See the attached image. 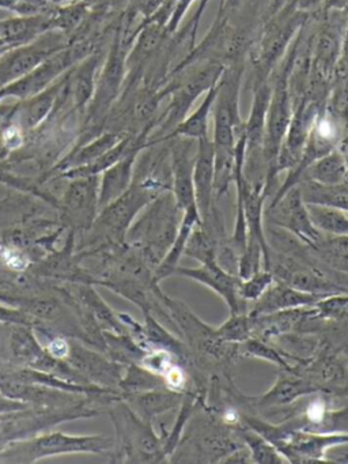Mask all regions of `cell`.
Segmentation results:
<instances>
[{
    "instance_id": "obj_1",
    "label": "cell",
    "mask_w": 348,
    "mask_h": 464,
    "mask_svg": "<svg viewBox=\"0 0 348 464\" xmlns=\"http://www.w3.org/2000/svg\"><path fill=\"white\" fill-rule=\"evenodd\" d=\"M181 219V208L171 191L162 192L136 217L125 236V243L155 270L173 246Z\"/></svg>"
},
{
    "instance_id": "obj_2",
    "label": "cell",
    "mask_w": 348,
    "mask_h": 464,
    "mask_svg": "<svg viewBox=\"0 0 348 464\" xmlns=\"http://www.w3.org/2000/svg\"><path fill=\"white\" fill-rule=\"evenodd\" d=\"M237 426L228 425L198 403L170 461L222 463L234 450L245 447L237 433Z\"/></svg>"
},
{
    "instance_id": "obj_3",
    "label": "cell",
    "mask_w": 348,
    "mask_h": 464,
    "mask_svg": "<svg viewBox=\"0 0 348 464\" xmlns=\"http://www.w3.org/2000/svg\"><path fill=\"white\" fill-rule=\"evenodd\" d=\"M309 18V14L299 12L290 0L274 17L264 21L247 51L253 72V88L268 82L272 72L279 66Z\"/></svg>"
},
{
    "instance_id": "obj_4",
    "label": "cell",
    "mask_w": 348,
    "mask_h": 464,
    "mask_svg": "<svg viewBox=\"0 0 348 464\" xmlns=\"http://www.w3.org/2000/svg\"><path fill=\"white\" fill-rule=\"evenodd\" d=\"M111 404L108 412L116 429L114 459L127 463H168L162 437L154 430L152 423L141 420L122 399Z\"/></svg>"
},
{
    "instance_id": "obj_5",
    "label": "cell",
    "mask_w": 348,
    "mask_h": 464,
    "mask_svg": "<svg viewBox=\"0 0 348 464\" xmlns=\"http://www.w3.org/2000/svg\"><path fill=\"white\" fill-rule=\"evenodd\" d=\"M246 62L226 64L212 105V145L215 154H234L237 140L245 129L239 110Z\"/></svg>"
},
{
    "instance_id": "obj_6",
    "label": "cell",
    "mask_w": 348,
    "mask_h": 464,
    "mask_svg": "<svg viewBox=\"0 0 348 464\" xmlns=\"http://www.w3.org/2000/svg\"><path fill=\"white\" fill-rule=\"evenodd\" d=\"M114 440L105 436H70V434H44L21 441H13L3 448L0 459L13 463H34L41 459L67 453H100L113 450Z\"/></svg>"
},
{
    "instance_id": "obj_7",
    "label": "cell",
    "mask_w": 348,
    "mask_h": 464,
    "mask_svg": "<svg viewBox=\"0 0 348 464\" xmlns=\"http://www.w3.org/2000/svg\"><path fill=\"white\" fill-rule=\"evenodd\" d=\"M264 222L290 233L310 248H314L323 237L310 219L299 184L285 191L279 199L266 203Z\"/></svg>"
},
{
    "instance_id": "obj_8",
    "label": "cell",
    "mask_w": 348,
    "mask_h": 464,
    "mask_svg": "<svg viewBox=\"0 0 348 464\" xmlns=\"http://www.w3.org/2000/svg\"><path fill=\"white\" fill-rule=\"evenodd\" d=\"M154 198L157 197L149 189L132 183L121 197L101 210L97 227L109 246L125 243L130 225Z\"/></svg>"
},
{
    "instance_id": "obj_9",
    "label": "cell",
    "mask_w": 348,
    "mask_h": 464,
    "mask_svg": "<svg viewBox=\"0 0 348 464\" xmlns=\"http://www.w3.org/2000/svg\"><path fill=\"white\" fill-rule=\"evenodd\" d=\"M64 362L90 384L120 392V380L127 366L102 357L100 353L92 352L75 342H70V354Z\"/></svg>"
},
{
    "instance_id": "obj_10",
    "label": "cell",
    "mask_w": 348,
    "mask_h": 464,
    "mask_svg": "<svg viewBox=\"0 0 348 464\" xmlns=\"http://www.w3.org/2000/svg\"><path fill=\"white\" fill-rule=\"evenodd\" d=\"M173 276H182V278L192 279L203 286L219 295L226 305L228 306L230 314H241L247 312L246 301L242 300L239 295V285L241 278L236 274L228 273L225 268L220 267L218 263L212 265H200L198 267H179L174 271Z\"/></svg>"
},
{
    "instance_id": "obj_11",
    "label": "cell",
    "mask_w": 348,
    "mask_h": 464,
    "mask_svg": "<svg viewBox=\"0 0 348 464\" xmlns=\"http://www.w3.org/2000/svg\"><path fill=\"white\" fill-rule=\"evenodd\" d=\"M170 149L171 194L181 211L196 206L193 188V167H195L198 142L188 138H169Z\"/></svg>"
},
{
    "instance_id": "obj_12",
    "label": "cell",
    "mask_w": 348,
    "mask_h": 464,
    "mask_svg": "<svg viewBox=\"0 0 348 464\" xmlns=\"http://www.w3.org/2000/svg\"><path fill=\"white\" fill-rule=\"evenodd\" d=\"M215 165L214 145L211 137L198 140L195 167H193V188L195 202L200 219L207 218L218 205L214 191Z\"/></svg>"
},
{
    "instance_id": "obj_13",
    "label": "cell",
    "mask_w": 348,
    "mask_h": 464,
    "mask_svg": "<svg viewBox=\"0 0 348 464\" xmlns=\"http://www.w3.org/2000/svg\"><path fill=\"white\" fill-rule=\"evenodd\" d=\"M150 145L149 140H141L127 156L122 157L116 164L103 170L102 183L98 189V208L102 210L109 203L121 197L133 180V170L139 153Z\"/></svg>"
},
{
    "instance_id": "obj_14",
    "label": "cell",
    "mask_w": 348,
    "mask_h": 464,
    "mask_svg": "<svg viewBox=\"0 0 348 464\" xmlns=\"http://www.w3.org/2000/svg\"><path fill=\"white\" fill-rule=\"evenodd\" d=\"M320 300L321 298L317 295L294 289L285 282L275 279L268 290L253 303L247 314L249 316H261V314H275V312L287 311V309L313 306Z\"/></svg>"
},
{
    "instance_id": "obj_15",
    "label": "cell",
    "mask_w": 348,
    "mask_h": 464,
    "mask_svg": "<svg viewBox=\"0 0 348 464\" xmlns=\"http://www.w3.org/2000/svg\"><path fill=\"white\" fill-rule=\"evenodd\" d=\"M184 393L176 392L169 388L141 391V392L122 395V401L147 422H154L160 415L168 414L179 409Z\"/></svg>"
},
{
    "instance_id": "obj_16",
    "label": "cell",
    "mask_w": 348,
    "mask_h": 464,
    "mask_svg": "<svg viewBox=\"0 0 348 464\" xmlns=\"http://www.w3.org/2000/svg\"><path fill=\"white\" fill-rule=\"evenodd\" d=\"M64 208L73 222L89 227L100 208L97 179L94 176H87L71 184L64 195Z\"/></svg>"
},
{
    "instance_id": "obj_17",
    "label": "cell",
    "mask_w": 348,
    "mask_h": 464,
    "mask_svg": "<svg viewBox=\"0 0 348 464\" xmlns=\"http://www.w3.org/2000/svg\"><path fill=\"white\" fill-rule=\"evenodd\" d=\"M200 221V216H198L196 206L182 211L181 225H179L176 240H174L173 246H170L165 257L160 260V265L155 267L154 279L157 284H160L163 279L169 278V276H173L174 271L179 266V260L184 256L188 240H189L196 225Z\"/></svg>"
},
{
    "instance_id": "obj_18",
    "label": "cell",
    "mask_w": 348,
    "mask_h": 464,
    "mask_svg": "<svg viewBox=\"0 0 348 464\" xmlns=\"http://www.w3.org/2000/svg\"><path fill=\"white\" fill-rule=\"evenodd\" d=\"M215 94H217V86L209 89L204 94L198 108L195 111H190L189 115L176 127L169 138L182 137L196 140V142L209 138V121H211Z\"/></svg>"
},
{
    "instance_id": "obj_19",
    "label": "cell",
    "mask_w": 348,
    "mask_h": 464,
    "mask_svg": "<svg viewBox=\"0 0 348 464\" xmlns=\"http://www.w3.org/2000/svg\"><path fill=\"white\" fill-rule=\"evenodd\" d=\"M304 180L313 181L321 186H336V184L347 181V164H345L342 151L339 149H334L331 153L325 154L317 161L313 162L304 172L302 181Z\"/></svg>"
},
{
    "instance_id": "obj_20",
    "label": "cell",
    "mask_w": 348,
    "mask_h": 464,
    "mask_svg": "<svg viewBox=\"0 0 348 464\" xmlns=\"http://www.w3.org/2000/svg\"><path fill=\"white\" fill-rule=\"evenodd\" d=\"M299 187L307 205L329 206L348 213V180L336 186H321L304 180L299 183Z\"/></svg>"
},
{
    "instance_id": "obj_21",
    "label": "cell",
    "mask_w": 348,
    "mask_h": 464,
    "mask_svg": "<svg viewBox=\"0 0 348 464\" xmlns=\"http://www.w3.org/2000/svg\"><path fill=\"white\" fill-rule=\"evenodd\" d=\"M237 433L250 453V461L256 464H285V456L263 434L249 428L245 423L237 426Z\"/></svg>"
},
{
    "instance_id": "obj_22",
    "label": "cell",
    "mask_w": 348,
    "mask_h": 464,
    "mask_svg": "<svg viewBox=\"0 0 348 464\" xmlns=\"http://www.w3.org/2000/svg\"><path fill=\"white\" fill-rule=\"evenodd\" d=\"M312 249L318 262L339 273L348 274V235H323L317 246Z\"/></svg>"
},
{
    "instance_id": "obj_23",
    "label": "cell",
    "mask_w": 348,
    "mask_h": 464,
    "mask_svg": "<svg viewBox=\"0 0 348 464\" xmlns=\"http://www.w3.org/2000/svg\"><path fill=\"white\" fill-rule=\"evenodd\" d=\"M307 211L313 225L321 235H348V213L345 211L321 205H307Z\"/></svg>"
},
{
    "instance_id": "obj_24",
    "label": "cell",
    "mask_w": 348,
    "mask_h": 464,
    "mask_svg": "<svg viewBox=\"0 0 348 464\" xmlns=\"http://www.w3.org/2000/svg\"><path fill=\"white\" fill-rule=\"evenodd\" d=\"M157 388H166L162 377L152 372L147 371L139 363H130L125 368L124 374L120 380V395L127 393L141 392V391L157 390Z\"/></svg>"
},
{
    "instance_id": "obj_25",
    "label": "cell",
    "mask_w": 348,
    "mask_h": 464,
    "mask_svg": "<svg viewBox=\"0 0 348 464\" xmlns=\"http://www.w3.org/2000/svg\"><path fill=\"white\" fill-rule=\"evenodd\" d=\"M51 21L44 17L18 18L0 24V36L7 42L19 43L32 39L40 32L45 31Z\"/></svg>"
},
{
    "instance_id": "obj_26",
    "label": "cell",
    "mask_w": 348,
    "mask_h": 464,
    "mask_svg": "<svg viewBox=\"0 0 348 464\" xmlns=\"http://www.w3.org/2000/svg\"><path fill=\"white\" fill-rule=\"evenodd\" d=\"M215 331L223 341L231 342V343H244L253 336L249 314L247 312L230 314L223 324L215 327Z\"/></svg>"
},
{
    "instance_id": "obj_27",
    "label": "cell",
    "mask_w": 348,
    "mask_h": 464,
    "mask_svg": "<svg viewBox=\"0 0 348 464\" xmlns=\"http://www.w3.org/2000/svg\"><path fill=\"white\" fill-rule=\"evenodd\" d=\"M274 281V274L266 268H261L247 278L241 279L239 295H241L242 300L246 301V303H255L268 290Z\"/></svg>"
},
{
    "instance_id": "obj_28",
    "label": "cell",
    "mask_w": 348,
    "mask_h": 464,
    "mask_svg": "<svg viewBox=\"0 0 348 464\" xmlns=\"http://www.w3.org/2000/svg\"><path fill=\"white\" fill-rule=\"evenodd\" d=\"M22 306H24V312L30 316H34V319L38 320H45V322L56 319L62 312V305L56 300L44 297V295L43 297L24 298L22 300Z\"/></svg>"
},
{
    "instance_id": "obj_29",
    "label": "cell",
    "mask_w": 348,
    "mask_h": 464,
    "mask_svg": "<svg viewBox=\"0 0 348 464\" xmlns=\"http://www.w3.org/2000/svg\"><path fill=\"white\" fill-rule=\"evenodd\" d=\"M208 4L209 0H200L198 9H196L195 14L192 15L189 23H188L184 28L179 29V31L176 32L177 37L181 39L182 42L187 43L190 51L196 47V36H198V25H200L201 17H203Z\"/></svg>"
},
{
    "instance_id": "obj_30",
    "label": "cell",
    "mask_w": 348,
    "mask_h": 464,
    "mask_svg": "<svg viewBox=\"0 0 348 464\" xmlns=\"http://www.w3.org/2000/svg\"><path fill=\"white\" fill-rule=\"evenodd\" d=\"M0 323H8L13 325H26V327H33L34 320H32V316L26 314L24 311H19V309L5 308V306L0 305Z\"/></svg>"
},
{
    "instance_id": "obj_31",
    "label": "cell",
    "mask_w": 348,
    "mask_h": 464,
    "mask_svg": "<svg viewBox=\"0 0 348 464\" xmlns=\"http://www.w3.org/2000/svg\"><path fill=\"white\" fill-rule=\"evenodd\" d=\"M45 350L49 353V355L56 358V360L65 361V358L70 354V342L63 336H53V338L49 339Z\"/></svg>"
},
{
    "instance_id": "obj_32",
    "label": "cell",
    "mask_w": 348,
    "mask_h": 464,
    "mask_svg": "<svg viewBox=\"0 0 348 464\" xmlns=\"http://www.w3.org/2000/svg\"><path fill=\"white\" fill-rule=\"evenodd\" d=\"M5 254H3V262L7 267H10L11 270L14 271H24V268L29 266V260L26 259L24 254L21 251H16V249H5Z\"/></svg>"
},
{
    "instance_id": "obj_33",
    "label": "cell",
    "mask_w": 348,
    "mask_h": 464,
    "mask_svg": "<svg viewBox=\"0 0 348 464\" xmlns=\"http://www.w3.org/2000/svg\"><path fill=\"white\" fill-rule=\"evenodd\" d=\"M29 404L24 401H16V399L8 398L5 393L0 392V414L7 415L13 414V412L22 411L26 410Z\"/></svg>"
},
{
    "instance_id": "obj_34",
    "label": "cell",
    "mask_w": 348,
    "mask_h": 464,
    "mask_svg": "<svg viewBox=\"0 0 348 464\" xmlns=\"http://www.w3.org/2000/svg\"><path fill=\"white\" fill-rule=\"evenodd\" d=\"M348 13V0H323L320 12L321 14L326 13Z\"/></svg>"
},
{
    "instance_id": "obj_35",
    "label": "cell",
    "mask_w": 348,
    "mask_h": 464,
    "mask_svg": "<svg viewBox=\"0 0 348 464\" xmlns=\"http://www.w3.org/2000/svg\"><path fill=\"white\" fill-rule=\"evenodd\" d=\"M296 9L299 12L306 13V14H317L320 12L323 0H293Z\"/></svg>"
},
{
    "instance_id": "obj_36",
    "label": "cell",
    "mask_w": 348,
    "mask_h": 464,
    "mask_svg": "<svg viewBox=\"0 0 348 464\" xmlns=\"http://www.w3.org/2000/svg\"><path fill=\"white\" fill-rule=\"evenodd\" d=\"M290 0H268L266 2V15H264V21L268 18L274 17L276 13H279Z\"/></svg>"
},
{
    "instance_id": "obj_37",
    "label": "cell",
    "mask_w": 348,
    "mask_h": 464,
    "mask_svg": "<svg viewBox=\"0 0 348 464\" xmlns=\"http://www.w3.org/2000/svg\"><path fill=\"white\" fill-rule=\"evenodd\" d=\"M241 4V0H222L218 15H231V13Z\"/></svg>"
},
{
    "instance_id": "obj_38",
    "label": "cell",
    "mask_w": 348,
    "mask_h": 464,
    "mask_svg": "<svg viewBox=\"0 0 348 464\" xmlns=\"http://www.w3.org/2000/svg\"><path fill=\"white\" fill-rule=\"evenodd\" d=\"M92 6H102V5L111 4V0H87Z\"/></svg>"
}]
</instances>
